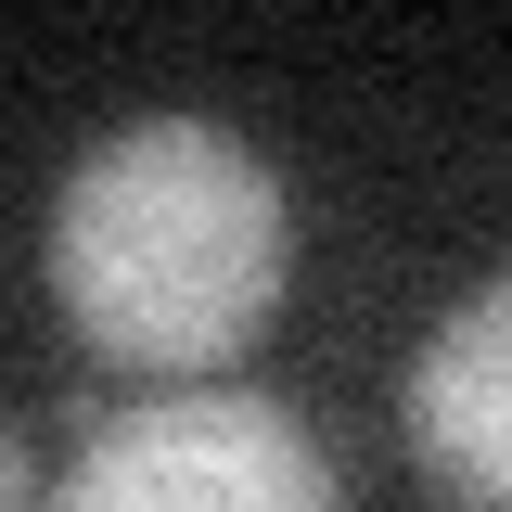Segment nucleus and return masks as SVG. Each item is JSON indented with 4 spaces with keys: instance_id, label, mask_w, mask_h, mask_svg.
<instances>
[{
    "instance_id": "nucleus-1",
    "label": "nucleus",
    "mask_w": 512,
    "mask_h": 512,
    "mask_svg": "<svg viewBox=\"0 0 512 512\" xmlns=\"http://www.w3.org/2000/svg\"><path fill=\"white\" fill-rule=\"evenodd\" d=\"M52 295L103 359L205 372L282 295V180L218 116H141L77 154L52 205Z\"/></svg>"
},
{
    "instance_id": "nucleus-2",
    "label": "nucleus",
    "mask_w": 512,
    "mask_h": 512,
    "mask_svg": "<svg viewBox=\"0 0 512 512\" xmlns=\"http://www.w3.org/2000/svg\"><path fill=\"white\" fill-rule=\"evenodd\" d=\"M52 512H333V474L269 397H154L77 448Z\"/></svg>"
},
{
    "instance_id": "nucleus-3",
    "label": "nucleus",
    "mask_w": 512,
    "mask_h": 512,
    "mask_svg": "<svg viewBox=\"0 0 512 512\" xmlns=\"http://www.w3.org/2000/svg\"><path fill=\"white\" fill-rule=\"evenodd\" d=\"M410 436L474 512H512V269L436 320V346L410 372Z\"/></svg>"
},
{
    "instance_id": "nucleus-4",
    "label": "nucleus",
    "mask_w": 512,
    "mask_h": 512,
    "mask_svg": "<svg viewBox=\"0 0 512 512\" xmlns=\"http://www.w3.org/2000/svg\"><path fill=\"white\" fill-rule=\"evenodd\" d=\"M0 512H39V461L13 448V423H0Z\"/></svg>"
}]
</instances>
